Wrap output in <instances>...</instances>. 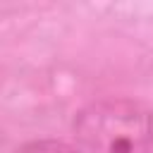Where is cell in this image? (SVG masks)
<instances>
[{
  "label": "cell",
  "mask_w": 153,
  "mask_h": 153,
  "mask_svg": "<svg viewBox=\"0 0 153 153\" xmlns=\"http://www.w3.org/2000/svg\"><path fill=\"white\" fill-rule=\"evenodd\" d=\"M72 129L91 153H146L153 143V112L129 98H103L81 108Z\"/></svg>",
  "instance_id": "1"
}]
</instances>
